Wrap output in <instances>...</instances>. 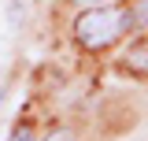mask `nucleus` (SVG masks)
<instances>
[{
    "label": "nucleus",
    "mask_w": 148,
    "mask_h": 141,
    "mask_svg": "<svg viewBox=\"0 0 148 141\" xmlns=\"http://www.w3.org/2000/svg\"><path fill=\"white\" fill-rule=\"evenodd\" d=\"M48 141H71V134H67V130H56V134H52Z\"/></svg>",
    "instance_id": "39448f33"
},
{
    "label": "nucleus",
    "mask_w": 148,
    "mask_h": 141,
    "mask_svg": "<svg viewBox=\"0 0 148 141\" xmlns=\"http://www.w3.org/2000/svg\"><path fill=\"white\" fill-rule=\"evenodd\" d=\"M130 26H133L130 11L100 4V8H89L85 15L74 19V41H78L82 48H92V52H96V48H108V45H115V41L126 34Z\"/></svg>",
    "instance_id": "f257e3e1"
},
{
    "label": "nucleus",
    "mask_w": 148,
    "mask_h": 141,
    "mask_svg": "<svg viewBox=\"0 0 148 141\" xmlns=\"http://www.w3.org/2000/svg\"><path fill=\"white\" fill-rule=\"evenodd\" d=\"M122 67L130 74H137V78H148V45H137V48H130L126 59H122Z\"/></svg>",
    "instance_id": "f03ea898"
},
{
    "label": "nucleus",
    "mask_w": 148,
    "mask_h": 141,
    "mask_svg": "<svg viewBox=\"0 0 148 141\" xmlns=\"http://www.w3.org/2000/svg\"><path fill=\"white\" fill-rule=\"evenodd\" d=\"M8 141H37V134H34V126L30 123H18L11 134H8Z\"/></svg>",
    "instance_id": "7ed1b4c3"
},
{
    "label": "nucleus",
    "mask_w": 148,
    "mask_h": 141,
    "mask_svg": "<svg viewBox=\"0 0 148 141\" xmlns=\"http://www.w3.org/2000/svg\"><path fill=\"white\" fill-rule=\"evenodd\" d=\"M74 4H85V8H100V4H111V0H74Z\"/></svg>",
    "instance_id": "20e7f679"
}]
</instances>
